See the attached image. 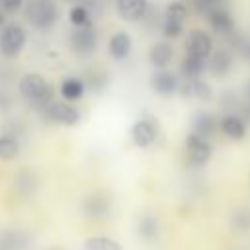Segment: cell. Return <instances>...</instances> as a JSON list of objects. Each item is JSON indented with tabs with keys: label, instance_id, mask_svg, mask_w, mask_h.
<instances>
[{
	"label": "cell",
	"instance_id": "obj_1",
	"mask_svg": "<svg viewBox=\"0 0 250 250\" xmlns=\"http://www.w3.org/2000/svg\"><path fill=\"white\" fill-rule=\"evenodd\" d=\"M21 98L39 107V109H45L51 102H53V86L45 80L43 74L39 72H27L20 78V86H18Z\"/></svg>",
	"mask_w": 250,
	"mask_h": 250
},
{
	"label": "cell",
	"instance_id": "obj_2",
	"mask_svg": "<svg viewBox=\"0 0 250 250\" xmlns=\"http://www.w3.org/2000/svg\"><path fill=\"white\" fill-rule=\"evenodd\" d=\"M23 14L33 29L47 31L53 29L59 21L61 10L55 0H27V4L23 6Z\"/></svg>",
	"mask_w": 250,
	"mask_h": 250
},
{
	"label": "cell",
	"instance_id": "obj_3",
	"mask_svg": "<svg viewBox=\"0 0 250 250\" xmlns=\"http://www.w3.org/2000/svg\"><path fill=\"white\" fill-rule=\"evenodd\" d=\"M27 41V33L20 23H6L0 29V53L6 59L18 57Z\"/></svg>",
	"mask_w": 250,
	"mask_h": 250
},
{
	"label": "cell",
	"instance_id": "obj_4",
	"mask_svg": "<svg viewBox=\"0 0 250 250\" xmlns=\"http://www.w3.org/2000/svg\"><path fill=\"white\" fill-rule=\"evenodd\" d=\"M186 18H188V8H186V4H182V2H172V4H168L166 10H164V14H162V25H160L162 35H164L166 39H176V37H180L182 31H184V21H186Z\"/></svg>",
	"mask_w": 250,
	"mask_h": 250
},
{
	"label": "cell",
	"instance_id": "obj_5",
	"mask_svg": "<svg viewBox=\"0 0 250 250\" xmlns=\"http://www.w3.org/2000/svg\"><path fill=\"white\" fill-rule=\"evenodd\" d=\"M70 49L74 55L78 57H90L96 53L98 49V33L94 29V25L88 27H74L70 37H68Z\"/></svg>",
	"mask_w": 250,
	"mask_h": 250
},
{
	"label": "cell",
	"instance_id": "obj_6",
	"mask_svg": "<svg viewBox=\"0 0 250 250\" xmlns=\"http://www.w3.org/2000/svg\"><path fill=\"white\" fill-rule=\"evenodd\" d=\"M131 139L133 145L139 148H148L154 145V141L158 139V123L156 119H152L150 115H145L141 119H137L131 127Z\"/></svg>",
	"mask_w": 250,
	"mask_h": 250
},
{
	"label": "cell",
	"instance_id": "obj_7",
	"mask_svg": "<svg viewBox=\"0 0 250 250\" xmlns=\"http://www.w3.org/2000/svg\"><path fill=\"white\" fill-rule=\"evenodd\" d=\"M186 156L191 166H203L211 160L213 148L207 139H201L195 133H189L186 137Z\"/></svg>",
	"mask_w": 250,
	"mask_h": 250
},
{
	"label": "cell",
	"instance_id": "obj_8",
	"mask_svg": "<svg viewBox=\"0 0 250 250\" xmlns=\"http://www.w3.org/2000/svg\"><path fill=\"white\" fill-rule=\"evenodd\" d=\"M43 111H45L49 121H55V123H61V125H76L78 119H80L78 109L72 104L64 102V100H53Z\"/></svg>",
	"mask_w": 250,
	"mask_h": 250
},
{
	"label": "cell",
	"instance_id": "obj_9",
	"mask_svg": "<svg viewBox=\"0 0 250 250\" xmlns=\"http://www.w3.org/2000/svg\"><path fill=\"white\" fill-rule=\"evenodd\" d=\"M213 53V39L203 29H191L186 37V55L197 57V59H209Z\"/></svg>",
	"mask_w": 250,
	"mask_h": 250
},
{
	"label": "cell",
	"instance_id": "obj_10",
	"mask_svg": "<svg viewBox=\"0 0 250 250\" xmlns=\"http://www.w3.org/2000/svg\"><path fill=\"white\" fill-rule=\"evenodd\" d=\"M115 12L125 21H141L148 14V0H115Z\"/></svg>",
	"mask_w": 250,
	"mask_h": 250
},
{
	"label": "cell",
	"instance_id": "obj_11",
	"mask_svg": "<svg viewBox=\"0 0 250 250\" xmlns=\"http://www.w3.org/2000/svg\"><path fill=\"white\" fill-rule=\"evenodd\" d=\"M178 86H180V80L170 70H156L150 76V88H152V92L158 94V96H162V98H170L172 94H176L178 92Z\"/></svg>",
	"mask_w": 250,
	"mask_h": 250
},
{
	"label": "cell",
	"instance_id": "obj_12",
	"mask_svg": "<svg viewBox=\"0 0 250 250\" xmlns=\"http://www.w3.org/2000/svg\"><path fill=\"white\" fill-rule=\"evenodd\" d=\"M178 92H180L184 98H195V100H199V102H211V98H213L211 86H209L205 80H201V78H193V80H184V82H180Z\"/></svg>",
	"mask_w": 250,
	"mask_h": 250
},
{
	"label": "cell",
	"instance_id": "obj_13",
	"mask_svg": "<svg viewBox=\"0 0 250 250\" xmlns=\"http://www.w3.org/2000/svg\"><path fill=\"white\" fill-rule=\"evenodd\" d=\"M131 49H133V41H131V35L127 31H115L109 37L107 53L113 61H125L131 55Z\"/></svg>",
	"mask_w": 250,
	"mask_h": 250
},
{
	"label": "cell",
	"instance_id": "obj_14",
	"mask_svg": "<svg viewBox=\"0 0 250 250\" xmlns=\"http://www.w3.org/2000/svg\"><path fill=\"white\" fill-rule=\"evenodd\" d=\"M207 21L213 27V31H217L221 35H227L234 29V20H232L230 12L225 8H209L207 10Z\"/></svg>",
	"mask_w": 250,
	"mask_h": 250
},
{
	"label": "cell",
	"instance_id": "obj_15",
	"mask_svg": "<svg viewBox=\"0 0 250 250\" xmlns=\"http://www.w3.org/2000/svg\"><path fill=\"white\" fill-rule=\"evenodd\" d=\"M172 57H174V49L168 41H158L148 51V61L156 70H166V66L172 62Z\"/></svg>",
	"mask_w": 250,
	"mask_h": 250
},
{
	"label": "cell",
	"instance_id": "obj_16",
	"mask_svg": "<svg viewBox=\"0 0 250 250\" xmlns=\"http://www.w3.org/2000/svg\"><path fill=\"white\" fill-rule=\"evenodd\" d=\"M207 68L211 70L213 76H225L230 72L232 68V55L227 49H217L209 55L207 61Z\"/></svg>",
	"mask_w": 250,
	"mask_h": 250
},
{
	"label": "cell",
	"instance_id": "obj_17",
	"mask_svg": "<svg viewBox=\"0 0 250 250\" xmlns=\"http://www.w3.org/2000/svg\"><path fill=\"white\" fill-rule=\"evenodd\" d=\"M219 129H221L229 139H234V141H238V139H242V137L246 135V123H244V119H242L240 115H236V113H227V115H223L221 121H219Z\"/></svg>",
	"mask_w": 250,
	"mask_h": 250
},
{
	"label": "cell",
	"instance_id": "obj_18",
	"mask_svg": "<svg viewBox=\"0 0 250 250\" xmlns=\"http://www.w3.org/2000/svg\"><path fill=\"white\" fill-rule=\"evenodd\" d=\"M84 90H86V84H84L80 78H76V76H66V78H62V82H61V96H62V100L68 102V104L82 100Z\"/></svg>",
	"mask_w": 250,
	"mask_h": 250
},
{
	"label": "cell",
	"instance_id": "obj_19",
	"mask_svg": "<svg viewBox=\"0 0 250 250\" xmlns=\"http://www.w3.org/2000/svg\"><path fill=\"white\" fill-rule=\"evenodd\" d=\"M205 68H207V61H205V59L191 57V55H184V59H182V62H180V72H182L184 80L199 78Z\"/></svg>",
	"mask_w": 250,
	"mask_h": 250
},
{
	"label": "cell",
	"instance_id": "obj_20",
	"mask_svg": "<svg viewBox=\"0 0 250 250\" xmlns=\"http://www.w3.org/2000/svg\"><path fill=\"white\" fill-rule=\"evenodd\" d=\"M193 131L191 133H195L197 137H201V139H209L213 133H215V129L219 127V123H217V119L211 115V113H197L195 117H193Z\"/></svg>",
	"mask_w": 250,
	"mask_h": 250
},
{
	"label": "cell",
	"instance_id": "obj_21",
	"mask_svg": "<svg viewBox=\"0 0 250 250\" xmlns=\"http://www.w3.org/2000/svg\"><path fill=\"white\" fill-rule=\"evenodd\" d=\"M68 20L74 27H88L92 25V12L82 6V4H76L70 8V14H68Z\"/></svg>",
	"mask_w": 250,
	"mask_h": 250
},
{
	"label": "cell",
	"instance_id": "obj_22",
	"mask_svg": "<svg viewBox=\"0 0 250 250\" xmlns=\"http://www.w3.org/2000/svg\"><path fill=\"white\" fill-rule=\"evenodd\" d=\"M20 152V143L12 135H0V160H12Z\"/></svg>",
	"mask_w": 250,
	"mask_h": 250
},
{
	"label": "cell",
	"instance_id": "obj_23",
	"mask_svg": "<svg viewBox=\"0 0 250 250\" xmlns=\"http://www.w3.org/2000/svg\"><path fill=\"white\" fill-rule=\"evenodd\" d=\"M86 250H123L121 244L109 236H94L86 240Z\"/></svg>",
	"mask_w": 250,
	"mask_h": 250
},
{
	"label": "cell",
	"instance_id": "obj_24",
	"mask_svg": "<svg viewBox=\"0 0 250 250\" xmlns=\"http://www.w3.org/2000/svg\"><path fill=\"white\" fill-rule=\"evenodd\" d=\"M86 209H88V211H90V209H96L94 215L105 213V211H107V199H105L104 195H92V197L88 199V203H86Z\"/></svg>",
	"mask_w": 250,
	"mask_h": 250
},
{
	"label": "cell",
	"instance_id": "obj_25",
	"mask_svg": "<svg viewBox=\"0 0 250 250\" xmlns=\"http://www.w3.org/2000/svg\"><path fill=\"white\" fill-rule=\"evenodd\" d=\"M139 230H141V234H143L145 238H152V236L156 234V221H154L152 217H145V219L141 221Z\"/></svg>",
	"mask_w": 250,
	"mask_h": 250
},
{
	"label": "cell",
	"instance_id": "obj_26",
	"mask_svg": "<svg viewBox=\"0 0 250 250\" xmlns=\"http://www.w3.org/2000/svg\"><path fill=\"white\" fill-rule=\"evenodd\" d=\"M25 4H27V0H2L0 10H2L4 14H14V12L21 10Z\"/></svg>",
	"mask_w": 250,
	"mask_h": 250
},
{
	"label": "cell",
	"instance_id": "obj_27",
	"mask_svg": "<svg viewBox=\"0 0 250 250\" xmlns=\"http://www.w3.org/2000/svg\"><path fill=\"white\" fill-rule=\"evenodd\" d=\"M4 25H6V16H4V12L0 10V29H2Z\"/></svg>",
	"mask_w": 250,
	"mask_h": 250
},
{
	"label": "cell",
	"instance_id": "obj_28",
	"mask_svg": "<svg viewBox=\"0 0 250 250\" xmlns=\"http://www.w3.org/2000/svg\"><path fill=\"white\" fill-rule=\"evenodd\" d=\"M197 2H201V4H207V6H211L213 2H217V0H197Z\"/></svg>",
	"mask_w": 250,
	"mask_h": 250
},
{
	"label": "cell",
	"instance_id": "obj_29",
	"mask_svg": "<svg viewBox=\"0 0 250 250\" xmlns=\"http://www.w3.org/2000/svg\"><path fill=\"white\" fill-rule=\"evenodd\" d=\"M0 4H2V0H0Z\"/></svg>",
	"mask_w": 250,
	"mask_h": 250
}]
</instances>
